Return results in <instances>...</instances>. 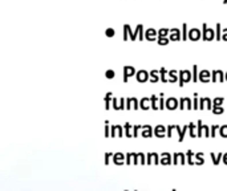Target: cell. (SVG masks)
<instances>
[{
    "mask_svg": "<svg viewBox=\"0 0 227 191\" xmlns=\"http://www.w3.org/2000/svg\"><path fill=\"white\" fill-rule=\"evenodd\" d=\"M166 130H167V128H165V126H162V125H158L154 129V136L158 137V138H163Z\"/></svg>",
    "mask_w": 227,
    "mask_h": 191,
    "instance_id": "cell-13",
    "label": "cell"
},
{
    "mask_svg": "<svg viewBox=\"0 0 227 191\" xmlns=\"http://www.w3.org/2000/svg\"><path fill=\"white\" fill-rule=\"evenodd\" d=\"M109 129H110V126H109V121H105V137H109V136H112L109 133Z\"/></svg>",
    "mask_w": 227,
    "mask_h": 191,
    "instance_id": "cell-44",
    "label": "cell"
},
{
    "mask_svg": "<svg viewBox=\"0 0 227 191\" xmlns=\"http://www.w3.org/2000/svg\"><path fill=\"white\" fill-rule=\"evenodd\" d=\"M117 133H118V136H120V137L124 136V133H122V126L117 125Z\"/></svg>",
    "mask_w": 227,
    "mask_h": 191,
    "instance_id": "cell-54",
    "label": "cell"
},
{
    "mask_svg": "<svg viewBox=\"0 0 227 191\" xmlns=\"http://www.w3.org/2000/svg\"><path fill=\"white\" fill-rule=\"evenodd\" d=\"M219 129V126H217V125H214V126H211V137H215V134H217V130Z\"/></svg>",
    "mask_w": 227,
    "mask_h": 191,
    "instance_id": "cell-47",
    "label": "cell"
},
{
    "mask_svg": "<svg viewBox=\"0 0 227 191\" xmlns=\"http://www.w3.org/2000/svg\"><path fill=\"white\" fill-rule=\"evenodd\" d=\"M105 35H106L108 37H113V36H114V29H113V28H108L106 31H105Z\"/></svg>",
    "mask_w": 227,
    "mask_h": 191,
    "instance_id": "cell-45",
    "label": "cell"
},
{
    "mask_svg": "<svg viewBox=\"0 0 227 191\" xmlns=\"http://www.w3.org/2000/svg\"><path fill=\"white\" fill-rule=\"evenodd\" d=\"M166 108V101L163 98V94H159V109H165Z\"/></svg>",
    "mask_w": 227,
    "mask_h": 191,
    "instance_id": "cell-38",
    "label": "cell"
},
{
    "mask_svg": "<svg viewBox=\"0 0 227 191\" xmlns=\"http://www.w3.org/2000/svg\"><path fill=\"white\" fill-rule=\"evenodd\" d=\"M189 109V110H191L193 109V106H191V98L189 97H182L181 98V101H179V109L182 110V109Z\"/></svg>",
    "mask_w": 227,
    "mask_h": 191,
    "instance_id": "cell-9",
    "label": "cell"
},
{
    "mask_svg": "<svg viewBox=\"0 0 227 191\" xmlns=\"http://www.w3.org/2000/svg\"><path fill=\"white\" fill-rule=\"evenodd\" d=\"M195 129H198V128H195V125H194L193 122H191V124H189V133H190V137H191V138H195V137H197Z\"/></svg>",
    "mask_w": 227,
    "mask_h": 191,
    "instance_id": "cell-29",
    "label": "cell"
},
{
    "mask_svg": "<svg viewBox=\"0 0 227 191\" xmlns=\"http://www.w3.org/2000/svg\"><path fill=\"white\" fill-rule=\"evenodd\" d=\"M189 38V31H187V24L182 25V40H187Z\"/></svg>",
    "mask_w": 227,
    "mask_h": 191,
    "instance_id": "cell-32",
    "label": "cell"
},
{
    "mask_svg": "<svg viewBox=\"0 0 227 191\" xmlns=\"http://www.w3.org/2000/svg\"><path fill=\"white\" fill-rule=\"evenodd\" d=\"M213 113L214 114H222V113H224L223 106H213Z\"/></svg>",
    "mask_w": 227,
    "mask_h": 191,
    "instance_id": "cell-36",
    "label": "cell"
},
{
    "mask_svg": "<svg viewBox=\"0 0 227 191\" xmlns=\"http://www.w3.org/2000/svg\"><path fill=\"white\" fill-rule=\"evenodd\" d=\"M138 155H140V161H141V163H142V165H145V163H146V161H145V155H144V154H142V153H140V154H138Z\"/></svg>",
    "mask_w": 227,
    "mask_h": 191,
    "instance_id": "cell-56",
    "label": "cell"
},
{
    "mask_svg": "<svg viewBox=\"0 0 227 191\" xmlns=\"http://www.w3.org/2000/svg\"><path fill=\"white\" fill-rule=\"evenodd\" d=\"M198 137H202V133H203V125H202V121H198Z\"/></svg>",
    "mask_w": 227,
    "mask_h": 191,
    "instance_id": "cell-43",
    "label": "cell"
},
{
    "mask_svg": "<svg viewBox=\"0 0 227 191\" xmlns=\"http://www.w3.org/2000/svg\"><path fill=\"white\" fill-rule=\"evenodd\" d=\"M127 35H129V33H127V28L124 25V41L127 40Z\"/></svg>",
    "mask_w": 227,
    "mask_h": 191,
    "instance_id": "cell-55",
    "label": "cell"
},
{
    "mask_svg": "<svg viewBox=\"0 0 227 191\" xmlns=\"http://www.w3.org/2000/svg\"><path fill=\"white\" fill-rule=\"evenodd\" d=\"M193 81L194 82L199 81V73H198V66L197 65L193 66Z\"/></svg>",
    "mask_w": 227,
    "mask_h": 191,
    "instance_id": "cell-30",
    "label": "cell"
},
{
    "mask_svg": "<svg viewBox=\"0 0 227 191\" xmlns=\"http://www.w3.org/2000/svg\"><path fill=\"white\" fill-rule=\"evenodd\" d=\"M136 76V69L133 66H124V82H127V78Z\"/></svg>",
    "mask_w": 227,
    "mask_h": 191,
    "instance_id": "cell-10",
    "label": "cell"
},
{
    "mask_svg": "<svg viewBox=\"0 0 227 191\" xmlns=\"http://www.w3.org/2000/svg\"><path fill=\"white\" fill-rule=\"evenodd\" d=\"M136 109V110H138V100L136 97H130V98H127L126 100V109L129 110V109Z\"/></svg>",
    "mask_w": 227,
    "mask_h": 191,
    "instance_id": "cell-11",
    "label": "cell"
},
{
    "mask_svg": "<svg viewBox=\"0 0 227 191\" xmlns=\"http://www.w3.org/2000/svg\"><path fill=\"white\" fill-rule=\"evenodd\" d=\"M137 28H138V40H144L145 38V32H144V25L142 24H138L137 25Z\"/></svg>",
    "mask_w": 227,
    "mask_h": 191,
    "instance_id": "cell-26",
    "label": "cell"
},
{
    "mask_svg": "<svg viewBox=\"0 0 227 191\" xmlns=\"http://www.w3.org/2000/svg\"><path fill=\"white\" fill-rule=\"evenodd\" d=\"M206 102H207V97H203L199 100V109L203 110V109H206Z\"/></svg>",
    "mask_w": 227,
    "mask_h": 191,
    "instance_id": "cell-40",
    "label": "cell"
},
{
    "mask_svg": "<svg viewBox=\"0 0 227 191\" xmlns=\"http://www.w3.org/2000/svg\"><path fill=\"white\" fill-rule=\"evenodd\" d=\"M116 132H117V125L112 126V137H116Z\"/></svg>",
    "mask_w": 227,
    "mask_h": 191,
    "instance_id": "cell-58",
    "label": "cell"
},
{
    "mask_svg": "<svg viewBox=\"0 0 227 191\" xmlns=\"http://www.w3.org/2000/svg\"><path fill=\"white\" fill-rule=\"evenodd\" d=\"M150 77V73H148L146 70H138L136 73V78H137L138 82H146Z\"/></svg>",
    "mask_w": 227,
    "mask_h": 191,
    "instance_id": "cell-6",
    "label": "cell"
},
{
    "mask_svg": "<svg viewBox=\"0 0 227 191\" xmlns=\"http://www.w3.org/2000/svg\"><path fill=\"white\" fill-rule=\"evenodd\" d=\"M133 129H134V133H133V137H137V136H138V130H140V129H142V126H141V125H136Z\"/></svg>",
    "mask_w": 227,
    "mask_h": 191,
    "instance_id": "cell-49",
    "label": "cell"
},
{
    "mask_svg": "<svg viewBox=\"0 0 227 191\" xmlns=\"http://www.w3.org/2000/svg\"><path fill=\"white\" fill-rule=\"evenodd\" d=\"M125 102H126V100H125V98H121V101H120V110H124V109H126V105H125Z\"/></svg>",
    "mask_w": 227,
    "mask_h": 191,
    "instance_id": "cell-48",
    "label": "cell"
},
{
    "mask_svg": "<svg viewBox=\"0 0 227 191\" xmlns=\"http://www.w3.org/2000/svg\"><path fill=\"white\" fill-rule=\"evenodd\" d=\"M223 162L227 165V154H223Z\"/></svg>",
    "mask_w": 227,
    "mask_h": 191,
    "instance_id": "cell-59",
    "label": "cell"
},
{
    "mask_svg": "<svg viewBox=\"0 0 227 191\" xmlns=\"http://www.w3.org/2000/svg\"><path fill=\"white\" fill-rule=\"evenodd\" d=\"M194 96H195V100H194L193 105H194V110H197V109H199V100H198V93H194Z\"/></svg>",
    "mask_w": 227,
    "mask_h": 191,
    "instance_id": "cell-42",
    "label": "cell"
},
{
    "mask_svg": "<svg viewBox=\"0 0 227 191\" xmlns=\"http://www.w3.org/2000/svg\"><path fill=\"white\" fill-rule=\"evenodd\" d=\"M202 38L205 41H211V40L215 38V31L207 28L206 23H203V25H202Z\"/></svg>",
    "mask_w": 227,
    "mask_h": 191,
    "instance_id": "cell-1",
    "label": "cell"
},
{
    "mask_svg": "<svg viewBox=\"0 0 227 191\" xmlns=\"http://www.w3.org/2000/svg\"><path fill=\"white\" fill-rule=\"evenodd\" d=\"M159 76H161L162 82H167L169 81V78H166V69L165 68H161V69H159Z\"/></svg>",
    "mask_w": 227,
    "mask_h": 191,
    "instance_id": "cell-34",
    "label": "cell"
},
{
    "mask_svg": "<svg viewBox=\"0 0 227 191\" xmlns=\"http://www.w3.org/2000/svg\"><path fill=\"white\" fill-rule=\"evenodd\" d=\"M124 154H121V153H117V154H114L113 155V162L116 165H118V166H120V165H122L124 163Z\"/></svg>",
    "mask_w": 227,
    "mask_h": 191,
    "instance_id": "cell-18",
    "label": "cell"
},
{
    "mask_svg": "<svg viewBox=\"0 0 227 191\" xmlns=\"http://www.w3.org/2000/svg\"><path fill=\"white\" fill-rule=\"evenodd\" d=\"M226 73H223L222 70H213L211 73V78H213V82H223V80H226V77H224Z\"/></svg>",
    "mask_w": 227,
    "mask_h": 191,
    "instance_id": "cell-5",
    "label": "cell"
},
{
    "mask_svg": "<svg viewBox=\"0 0 227 191\" xmlns=\"http://www.w3.org/2000/svg\"><path fill=\"white\" fill-rule=\"evenodd\" d=\"M210 157H211V159H213V163H214V165H218V163H219V161L222 159V158H223V154L219 153L218 155H215L214 153H211Z\"/></svg>",
    "mask_w": 227,
    "mask_h": 191,
    "instance_id": "cell-24",
    "label": "cell"
},
{
    "mask_svg": "<svg viewBox=\"0 0 227 191\" xmlns=\"http://www.w3.org/2000/svg\"><path fill=\"white\" fill-rule=\"evenodd\" d=\"M186 155H187V163H189V165H195V162H194V161H191V158L194 157V154L191 153V150H189V151L186 153Z\"/></svg>",
    "mask_w": 227,
    "mask_h": 191,
    "instance_id": "cell-39",
    "label": "cell"
},
{
    "mask_svg": "<svg viewBox=\"0 0 227 191\" xmlns=\"http://www.w3.org/2000/svg\"><path fill=\"white\" fill-rule=\"evenodd\" d=\"M179 158H181V165H185V163H186V161H185V154L179 153Z\"/></svg>",
    "mask_w": 227,
    "mask_h": 191,
    "instance_id": "cell-57",
    "label": "cell"
},
{
    "mask_svg": "<svg viewBox=\"0 0 227 191\" xmlns=\"http://www.w3.org/2000/svg\"><path fill=\"white\" fill-rule=\"evenodd\" d=\"M178 77H179L178 84L181 88L185 85V82H189V81L193 80V74H191L190 70H181V72H178Z\"/></svg>",
    "mask_w": 227,
    "mask_h": 191,
    "instance_id": "cell-2",
    "label": "cell"
},
{
    "mask_svg": "<svg viewBox=\"0 0 227 191\" xmlns=\"http://www.w3.org/2000/svg\"><path fill=\"white\" fill-rule=\"evenodd\" d=\"M157 43H158V45H167L169 43H170V38L169 37H158Z\"/></svg>",
    "mask_w": 227,
    "mask_h": 191,
    "instance_id": "cell-33",
    "label": "cell"
},
{
    "mask_svg": "<svg viewBox=\"0 0 227 191\" xmlns=\"http://www.w3.org/2000/svg\"><path fill=\"white\" fill-rule=\"evenodd\" d=\"M173 158H174V159H173V165H177V163H178L179 153H176V154H174V155H173Z\"/></svg>",
    "mask_w": 227,
    "mask_h": 191,
    "instance_id": "cell-51",
    "label": "cell"
},
{
    "mask_svg": "<svg viewBox=\"0 0 227 191\" xmlns=\"http://www.w3.org/2000/svg\"><path fill=\"white\" fill-rule=\"evenodd\" d=\"M169 38H170V41H179V40H182V32L179 31L178 28H173V29H170Z\"/></svg>",
    "mask_w": 227,
    "mask_h": 191,
    "instance_id": "cell-3",
    "label": "cell"
},
{
    "mask_svg": "<svg viewBox=\"0 0 227 191\" xmlns=\"http://www.w3.org/2000/svg\"><path fill=\"white\" fill-rule=\"evenodd\" d=\"M145 38L149 40V41H155V40H158V32L153 28H149L145 32Z\"/></svg>",
    "mask_w": 227,
    "mask_h": 191,
    "instance_id": "cell-4",
    "label": "cell"
},
{
    "mask_svg": "<svg viewBox=\"0 0 227 191\" xmlns=\"http://www.w3.org/2000/svg\"><path fill=\"white\" fill-rule=\"evenodd\" d=\"M201 36H202V33H201V31L198 29V28H191V29L189 31V40H191V41L199 40Z\"/></svg>",
    "mask_w": 227,
    "mask_h": 191,
    "instance_id": "cell-8",
    "label": "cell"
},
{
    "mask_svg": "<svg viewBox=\"0 0 227 191\" xmlns=\"http://www.w3.org/2000/svg\"><path fill=\"white\" fill-rule=\"evenodd\" d=\"M176 130L178 132V136H179L178 141H179V142H182L183 139H185V134H186V132L189 130V125H187V126H183L182 130H181V128H179L178 125H176Z\"/></svg>",
    "mask_w": 227,
    "mask_h": 191,
    "instance_id": "cell-14",
    "label": "cell"
},
{
    "mask_svg": "<svg viewBox=\"0 0 227 191\" xmlns=\"http://www.w3.org/2000/svg\"><path fill=\"white\" fill-rule=\"evenodd\" d=\"M174 130V125L173 126H167V137L169 138H171V132Z\"/></svg>",
    "mask_w": 227,
    "mask_h": 191,
    "instance_id": "cell-52",
    "label": "cell"
},
{
    "mask_svg": "<svg viewBox=\"0 0 227 191\" xmlns=\"http://www.w3.org/2000/svg\"><path fill=\"white\" fill-rule=\"evenodd\" d=\"M124 129H125V136H126L127 138H130V137H131V134H130L131 125L129 124V122H126V124H125V126H124Z\"/></svg>",
    "mask_w": 227,
    "mask_h": 191,
    "instance_id": "cell-35",
    "label": "cell"
},
{
    "mask_svg": "<svg viewBox=\"0 0 227 191\" xmlns=\"http://www.w3.org/2000/svg\"><path fill=\"white\" fill-rule=\"evenodd\" d=\"M151 159H154V163L155 165H158L161 161H159V157L158 154H155V153H151V154H148V157H146V163L150 165L151 163Z\"/></svg>",
    "mask_w": 227,
    "mask_h": 191,
    "instance_id": "cell-16",
    "label": "cell"
},
{
    "mask_svg": "<svg viewBox=\"0 0 227 191\" xmlns=\"http://www.w3.org/2000/svg\"><path fill=\"white\" fill-rule=\"evenodd\" d=\"M203 157H205V155H203V153H197V154H195V159H198V161L195 162V165H203V163H205V159H203Z\"/></svg>",
    "mask_w": 227,
    "mask_h": 191,
    "instance_id": "cell-31",
    "label": "cell"
},
{
    "mask_svg": "<svg viewBox=\"0 0 227 191\" xmlns=\"http://www.w3.org/2000/svg\"><path fill=\"white\" fill-rule=\"evenodd\" d=\"M177 108H179V102L177 98L171 97V98H167V100H166V109H169V110H176Z\"/></svg>",
    "mask_w": 227,
    "mask_h": 191,
    "instance_id": "cell-7",
    "label": "cell"
},
{
    "mask_svg": "<svg viewBox=\"0 0 227 191\" xmlns=\"http://www.w3.org/2000/svg\"><path fill=\"white\" fill-rule=\"evenodd\" d=\"M142 136H144V137H149V138L153 136V129H151V126H149V125L142 126Z\"/></svg>",
    "mask_w": 227,
    "mask_h": 191,
    "instance_id": "cell-20",
    "label": "cell"
},
{
    "mask_svg": "<svg viewBox=\"0 0 227 191\" xmlns=\"http://www.w3.org/2000/svg\"><path fill=\"white\" fill-rule=\"evenodd\" d=\"M223 3H224V4H226V3H227V0H223Z\"/></svg>",
    "mask_w": 227,
    "mask_h": 191,
    "instance_id": "cell-61",
    "label": "cell"
},
{
    "mask_svg": "<svg viewBox=\"0 0 227 191\" xmlns=\"http://www.w3.org/2000/svg\"><path fill=\"white\" fill-rule=\"evenodd\" d=\"M219 134L223 137V138H226V137H227V125L219 126Z\"/></svg>",
    "mask_w": 227,
    "mask_h": 191,
    "instance_id": "cell-37",
    "label": "cell"
},
{
    "mask_svg": "<svg viewBox=\"0 0 227 191\" xmlns=\"http://www.w3.org/2000/svg\"><path fill=\"white\" fill-rule=\"evenodd\" d=\"M222 40H223V41H227V28H224L223 32H222Z\"/></svg>",
    "mask_w": 227,
    "mask_h": 191,
    "instance_id": "cell-53",
    "label": "cell"
},
{
    "mask_svg": "<svg viewBox=\"0 0 227 191\" xmlns=\"http://www.w3.org/2000/svg\"><path fill=\"white\" fill-rule=\"evenodd\" d=\"M177 80H179L178 72H177V70H170V72H169V81H170V82H176Z\"/></svg>",
    "mask_w": 227,
    "mask_h": 191,
    "instance_id": "cell-23",
    "label": "cell"
},
{
    "mask_svg": "<svg viewBox=\"0 0 227 191\" xmlns=\"http://www.w3.org/2000/svg\"><path fill=\"white\" fill-rule=\"evenodd\" d=\"M173 191H177V190H173Z\"/></svg>",
    "mask_w": 227,
    "mask_h": 191,
    "instance_id": "cell-62",
    "label": "cell"
},
{
    "mask_svg": "<svg viewBox=\"0 0 227 191\" xmlns=\"http://www.w3.org/2000/svg\"><path fill=\"white\" fill-rule=\"evenodd\" d=\"M112 101H113V94L109 92V93H106V96H105V109H106V110L112 108V105H110Z\"/></svg>",
    "mask_w": 227,
    "mask_h": 191,
    "instance_id": "cell-21",
    "label": "cell"
},
{
    "mask_svg": "<svg viewBox=\"0 0 227 191\" xmlns=\"http://www.w3.org/2000/svg\"><path fill=\"white\" fill-rule=\"evenodd\" d=\"M105 76H106V78H113V77H114V70H112V69L106 70V72H105Z\"/></svg>",
    "mask_w": 227,
    "mask_h": 191,
    "instance_id": "cell-46",
    "label": "cell"
},
{
    "mask_svg": "<svg viewBox=\"0 0 227 191\" xmlns=\"http://www.w3.org/2000/svg\"><path fill=\"white\" fill-rule=\"evenodd\" d=\"M157 100H159L158 96H151V97H150L151 109H153V110H158V109H159V106H157Z\"/></svg>",
    "mask_w": 227,
    "mask_h": 191,
    "instance_id": "cell-25",
    "label": "cell"
},
{
    "mask_svg": "<svg viewBox=\"0 0 227 191\" xmlns=\"http://www.w3.org/2000/svg\"><path fill=\"white\" fill-rule=\"evenodd\" d=\"M161 163L162 165H170L173 163V161H171V157H170V154L169 153H162L161 154Z\"/></svg>",
    "mask_w": 227,
    "mask_h": 191,
    "instance_id": "cell-17",
    "label": "cell"
},
{
    "mask_svg": "<svg viewBox=\"0 0 227 191\" xmlns=\"http://www.w3.org/2000/svg\"><path fill=\"white\" fill-rule=\"evenodd\" d=\"M223 104V97H218L214 100L213 102V106H220V105Z\"/></svg>",
    "mask_w": 227,
    "mask_h": 191,
    "instance_id": "cell-41",
    "label": "cell"
},
{
    "mask_svg": "<svg viewBox=\"0 0 227 191\" xmlns=\"http://www.w3.org/2000/svg\"><path fill=\"white\" fill-rule=\"evenodd\" d=\"M224 77H226V81H227V72H226V74H224Z\"/></svg>",
    "mask_w": 227,
    "mask_h": 191,
    "instance_id": "cell-60",
    "label": "cell"
},
{
    "mask_svg": "<svg viewBox=\"0 0 227 191\" xmlns=\"http://www.w3.org/2000/svg\"><path fill=\"white\" fill-rule=\"evenodd\" d=\"M114 154H112V153H106L105 154V163H109V161H110V157H113Z\"/></svg>",
    "mask_w": 227,
    "mask_h": 191,
    "instance_id": "cell-50",
    "label": "cell"
},
{
    "mask_svg": "<svg viewBox=\"0 0 227 191\" xmlns=\"http://www.w3.org/2000/svg\"><path fill=\"white\" fill-rule=\"evenodd\" d=\"M125 27L127 28V33L130 36V40L131 41H136V38H137V36H138V28H136V32H131V28L129 24H125Z\"/></svg>",
    "mask_w": 227,
    "mask_h": 191,
    "instance_id": "cell-19",
    "label": "cell"
},
{
    "mask_svg": "<svg viewBox=\"0 0 227 191\" xmlns=\"http://www.w3.org/2000/svg\"><path fill=\"white\" fill-rule=\"evenodd\" d=\"M161 80V76H159L158 70H151L150 72V81L151 82H157V81Z\"/></svg>",
    "mask_w": 227,
    "mask_h": 191,
    "instance_id": "cell-22",
    "label": "cell"
},
{
    "mask_svg": "<svg viewBox=\"0 0 227 191\" xmlns=\"http://www.w3.org/2000/svg\"><path fill=\"white\" fill-rule=\"evenodd\" d=\"M210 80H211V73L206 69L201 70L199 72V81H202V82H209Z\"/></svg>",
    "mask_w": 227,
    "mask_h": 191,
    "instance_id": "cell-12",
    "label": "cell"
},
{
    "mask_svg": "<svg viewBox=\"0 0 227 191\" xmlns=\"http://www.w3.org/2000/svg\"><path fill=\"white\" fill-rule=\"evenodd\" d=\"M169 35H170V31L167 28H162L158 31V37H169Z\"/></svg>",
    "mask_w": 227,
    "mask_h": 191,
    "instance_id": "cell-27",
    "label": "cell"
},
{
    "mask_svg": "<svg viewBox=\"0 0 227 191\" xmlns=\"http://www.w3.org/2000/svg\"><path fill=\"white\" fill-rule=\"evenodd\" d=\"M222 27H220V24L218 23L217 24V29H215V38L217 40H222Z\"/></svg>",
    "mask_w": 227,
    "mask_h": 191,
    "instance_id": "cell-28",
    "label": "cell"
},
{
    "mask_svg": "<svg viewBox=\"0 0 227 191\" xmlns=\"http://www.w3.org/2000/svg\"><path fill=\"white\" fill-rule=\"evenodd\" d=\"M140 108H141L142 110H148L149 108H151V101H150V98H148V97L142 98L141 102H140Z\"/></svg>",
    "mask_w": 227,
    "mask_h": 191,
    "instance_id": "cell-15",
    "label": "cell"
}]
</instances>
